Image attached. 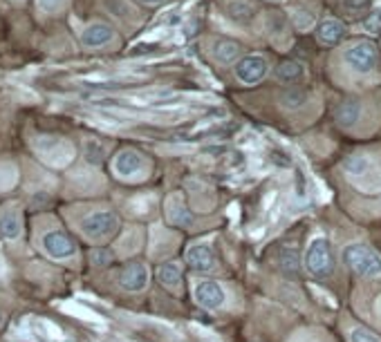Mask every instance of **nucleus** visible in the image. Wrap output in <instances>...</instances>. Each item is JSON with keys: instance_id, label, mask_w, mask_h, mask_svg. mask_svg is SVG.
<instances>
[{"instance_id": "20", "label": "nucleus", "mask_w": 381, "mask_h": 342, "mask_svg": "<svg viewBox=\"0 0 381 342\" xmlns=\"http://www.w3.org/2000/svg\"><path fill=\"white\" fill-rule=\"evenodd\" d=\"M278 262H281V266H283V271H285V273L299 275V271H301V262H299V251H296V249H290V247L281 249V253H278Z\"/></svg>"}, {"instance_id": "26", "label": "nucleus", "mask_w": 381, "mask_h": 342, "mask_svg": "<svg viewBox=\"0 0 381 342\" xmlns=\"http://www.w3.org/2000/svg\"><path fill=\"white\" fill-rule=\"evenodd\" d=\"M350 342H381V338L366 327H354L350 331Z\"/></svg>"}, {"instance_id": "22", "label": "nucleus", "mask_w": 381, "mask_h": 342, "mask_svg": "<svg viewBox=\"0 0 381 342\" xmlns=\"http://www.w3.org/2000/svg\"><path fill=\"white\" fill-rule=\"evenodd\" d=\"M227 12L231 18L238 20V23H249V20L253 18V7L249 3H245V0H231Z\"/></svg>"}, {"instance_id": "11", "label": "nucleus", "mask_w": 381, "mask_h": 342, "mask_svg": "<svg viewBox=\"0 0 381 342\" xmlns=\"http://www.w3.org/2000/svg\"><path fill=\"white\" fill-rule=\"evenodd\" d=\"M23 235V212L18 204H7L0 208V238L16 242Z\"/></svg>"}, {"instance_id": "8", "label": "nucleus", "mask_w": 381, "mask_h": 342, "mask_svg": "<svg viewBox=\"0 0 381 342\" xmlns=\"http://www.w3.org/2000/svg\"><path fill=\"white\" fill-rule=\"evenodd\" d=\"M269 70V63L264 56L260 54H249V56H242L236 63V77L240 83L245 85H256L264 79V74Z\"/></svg>"}, {"instance_id": "23", "label": "nucleus", "mask_w": 381, "mask_h": 342, "mask_svg": "<svg viewBox=\"0 0 381 342\" xmlns=\"http://www.w3.org/2000/svg\"><path fill=\"white\" fill-rule=\"evenodd\" d=\"M281 103H283V108H287V110H299V108H303V103H305V92L296 90V88L283 90L281 92Z\"/></svg>"}, {"instance_id": "12", "label": "nucleus", "mask_w": 381, "mask_h": 342, "mask_svg": "<svg viewBox=\"0 0 381 342\" xmlns=\"http://www.w3.org/2000/svg\"><path fill=\"white\" fill-rule=\"evenodd\" d=\"M119 284L124 291H130V293H140L148 286V269L146 264L142 262H133V264H126L121 273H119Z\"/></svg>"}, {"instance_id": "21", "label": "nucleus", "mask_w": 381, "mask_h": 342, "mask_svg": "<svg viewBox=\"0 0 381 342\" xmlns=\"http://www.w3.org/2000/svg\"><path fill=\"white\" fill-rule=\"evenodd\" d=\"M276 77L281 81H285V83H294V81H299L303 77V65H301V63H296V61H285L276 68Z\"/></svg>"}, {"instance_id": "16", "label": "nucleus", "mask_w": 381, "mask_h": 342, "mask_svg": "<svg viewBox=\"0 0 381 342\" xmlns=\"http://www.w3.org/2000/svg\"><path fill=\"white\" fill-rule=\"evenodd\" d=\"M242 54V47L238 45L236 40H229V38H220L216 40L214 45V56L218 63H225V65H231V63H236V59H240Z\"/></svg>"}, {"instance_id": "28", "label": "nucleus", "mask_w": 381, "mask_h": 342, "mask_svg": "<svg viewBox=\"0 0 381 342\" xmlns=\"http://www.w3.org/2000/svg\"><path fill=\"white\" fill-rule=\"evenodd\" d=\"M294 20H296V27H299V29H308V27L314 25V16L310 12H296Z\"/></svg>"}, {"instance_id": "29", "label": "nucleus", "mask_w": 381, "mask_h": 342, "mask_svg": "<svg viewBox=\"0 0 381 342\" xmlns=\"http://www.w3.org/2000/svg\"><path fill=\"white\" fill-rule=\"evenodd\" d=\"M343 5L350 9V12H364L370 7V0H343Z\"/></svg>"}, {"instance_id": "19", "label": "nucleus", "mask_w": 381, "mask_h": 342, "mask_svg": "<svg viewBox=\"0 0 381 342\" xmlns=\"http://www.w3.org/2000/svg\"><path fill=\"white\" fill-rule=\"evenodd\" d=\"M157 277H160V282L168 288H175L182 280V269H179L177 262H168V264H162L160 269H157Z\"/></svg>"}, {"instance_id": "6", "label": "nucleus", "mask_w": 381, "mask_h": 342, "mask_svg": "<svg viewBox=\"0 0 381 342\" xmlns=\"http://www.w3.org/2000/svg\"><path fill=\"white\" fill-rule=\"evenodd\" d=\"M377 61H379V54H377V45L373 40H361L345 52L348 68L357 74H370L377 68Z\"/></svg>"}, {"instance_id": "17", "label": "nucleus", "mask_w": 381, "mask_h": 342, "mask_svg": "<svg viewBox=\"0 0 381 342\" xmlns=\"http://www.w3.org/2000/svg\"><path fill=\"white\" fill-rule=\"evenodd\" d=\"M166 215H168V221L175 224V226H190V224H193V215H190V212L186 210V206L177 197H173L171 201H168Z\"/></svg>"}, {"instance_id": "9", "label": "nucleus", "mask_w": 381, "mask_h": 342, "mask_svg": "<svg viewBox=\"0 0 381 342\" xmlns=\"http://www.w3.org/2000/svg\"><path fill=\"white\" fill-rule=\"evenodd\" d=\"M144 157L133 150V148H126V150L117 153V157L112 159V170L119 179H135L144 173Z\"/></svg>"}, {"instance_id": "27", "label": "nucleus", "mask_w": 381, "mask_h": 342, "mask_svg": "<svg viewBox=\"0 0 381 342\" xmlns=\"http://www.w3.org/2000/svg\"><path fill=\"white\" fill-rule=\"evenodd\" d=\"M90 258H92V264H97V266H105V264H110L112 253H110V251H105V249H94Z\"/></svg>"}, {"instance_id": "14", "label": "nucleus", "mask_w": 381, "mask_h": 342, "mask_svg": "<svg viewBox=\"0 0 381 342\" xmlns=\"http://www.w3.org/2000/svg\"><path fill=\"white\" fill-rule=\"evenodd\" d=\"M112 38H114V29L105 23H90L81 31V45L88 47V49H97V47L108 45Z\"/></svg>"}, {"instance_id": "32", "label": "nucleus", "mask_w": 381, "mask_h": 342, "mask_svg": "<svg viewBox=\"0 0 381 342\" xmlns=\"http://www.w3.org/2000/svg\"><path fill=\"white\" fill-rule=\"evenodd\" d=\"M3 322H5V313L0 311V327H3Z\"/></svg>"}, {"instance_id": "2", "label": "nucleus", "mask_w": 381, "mask_h": 342, "mask_svg": "<svg viewBox=\"0 0 381 342\" xmlns=\"http://www.w3.org/2000/svg\"><path fill=\"white\" fill-rule=\"evenodd\" d=\"M79 228L88 240L103 242V240H108L110 235L117 233L119 217H117V212H114V210H105V208L103 210H92L81 219Z\"/></svg>"}, {"instance_id": "15", "label": "nucleus", "mask_w": 381, "mask_h": 342, "mask_svg": "<svg viewBox=\"0 0 381 342\" xmlns=\"http://www.w3.org/2000/svg\"><path fill=\"white\" fill-rule=\"evenodd\" d=\"M343 36H345V25L338 23V20H334V18H327L319 27H316V38H319V42H323V45H327V47L338 45Z\"/></svg>"}, {"instance_id": "5", "label": "nucleus", "mask_w": 381, "mask_h": 342, "mask_svg": "<svg viewBox=\"0 0 381 342\" xmlns=\"http://www.w3.org/2000/svg\"><path fill=\"white\" fill-rule=\"evenodd\" d=\"M40 249L52 260H70L77 255V244L70 238L66 231H47L43 233V238H40Z\"/></svg>"}, {"instance_id": "31", "label": "nucleus", "mask_w": 381, "mask_h": 342, "mask_svg": "<svg viewBox=\"0 0 381 342\" xmlns=\"http://www.w3.org/2000/svg\"><path fill=\"white\" fill-rule=\"evenodd\" d=\"M142 3H146V5H160V3H164V0H142Z\"/></svg>"}, {"instance_id": "30", "label": "nucleus", "mask_w": 381, "mask_h": 342, "mask_svg": "<svg viewBox=\"0 0 381 342\" xmlns=\"http://www.w3.org/2000/svg\"><path fill=\"white\" fill-rule=\"evenodd\" d=\"M36 3L43 12H57V9H61L63 0H36Z\"/></svg>"}, {"instance_id": "13", "label": "nucleus", "mask_w": 381, "mask_h": 342, "mask_svg": "<svg viewBox=\"0 0 381 342\" xmlns=\"http://www.w3.org/2000/svg\"><path fill=\"white\" fill-rule=\"evenodd\" d=\"M186 264L193 271L209 273V271L216 269V255H214V251H211L209 244L200 242V244H193V247H188V251H186Z\"/></svg>"}, {"instance_id": "10", "label": "nucleus", "mask_w": 381, "mask_h": 342, "mask_svg": "<svg viewBox=\"0 0 381 342\" xmlns=\"http://www.w3.org/2000/svg\"><path fill=\"white\" fill-rule=\"evenodd\" d=\"M193 295H195V302L200 306L209 309V311H216V309L225 306V300H227L225 288L211 280H200L193 288Z\"/></svg>"}, {"instance_id": "7", "label": "nucleus", "mask_w": 381, "mask_h": 342, "mask_svg": "<svg viewBox=\"0 0 381 342\" xmlns=\"http://www.w3.org/2000/svg\"><path fill=\"white\" fill-rule=\"evenodd\" d=\"M38 153L45 159L50 166L63 168L72 162L74 157V148L72 143H68L66 139H57V137H47L38 143Z\"/></svg>"}, {"instance_id": "4", "label": "nucleus", "mask_w": 381, "mask_h": 342, "mask_svg": "<svg viewBox=\"0 0 381 342\" xmlns=\"http://www.w3.org/2000/svg\"><path fill=\"white\" fill-rule=\"evenodd\" d=\"M305 269L319 280H325L334 273V253L325 238L312 240L308 253H305Z\"/></svg>"}, {"instance_id": "24", "label": "nucleus", "mask_w": 381, "mask_h": 342, "mask_svg": "<svg viewBox=\"0 0 381 342\" xmlns=\"http://www.w3.org/2000/svg\"><path fill=\"white\" fill-rule=\"evenodd\" d=\"M83 153H86V159L90 164H101L103 162V155H105V148L94 141V139H90V141H86V148H83Z\"/></svg>"}, {"instance_id": "18", "label": "nucleus", "mask_w": 381, "mask_h": 342, "mask_svg": "<svg viewBox=\"0 0 381 342\" xmlns=\"http://www.w3.org/2000/svg\"><path fill=\"white\" fill-rule=\"evenodd\" d=\"M359 105L357 103H352V101H345V103H341L338 108L334 110V119H336V123L338 125H345V127H350V125H354L357 121H359Z\"/></svg>"}, {"instance_id": "3", "label": "nucleus", "mask_w": 381, "mask_h": 342, "mask_svg": "<svg viewBox=\"0 0 381 342\" xmlns=\"http://www.w3.org/2000/svg\"><path fill=\"white\" fill-rule=\"evenodd\" d=\"M343 262L361 277H379L381 275V258L364 244H350L343 249Z\"/></svg>"}, {"instance_id": "25", "label": "nucleus", "mask_w": 381, "mask_h": 342, "mask_svg": "<svg viewBox=\"0 0 381 342\" xmlns=\"http://www.w3.org/2000/svg\"><path fill=\"white\" fill-rule=\"evenodd\" d=\"M361 25L368 34H381V7H375L373 12L364 18Z\"/></svg>"}, {"instance_id": "1", "label": "nucleus", "mask_w": 381, "mask_h": 342, "mask_svg": "<svg viewBox=\"0 0 381 342\" xmlns=\"http://www.w3.org/2000/svg\"><path fill=\"white\" fill-rule=\"evenodd\" d=\"M345 177L350 179V184L366 192V195H377L381 192V170L377 164L366 155H354L345 162Z\"/></svg>"}]
</instances>
